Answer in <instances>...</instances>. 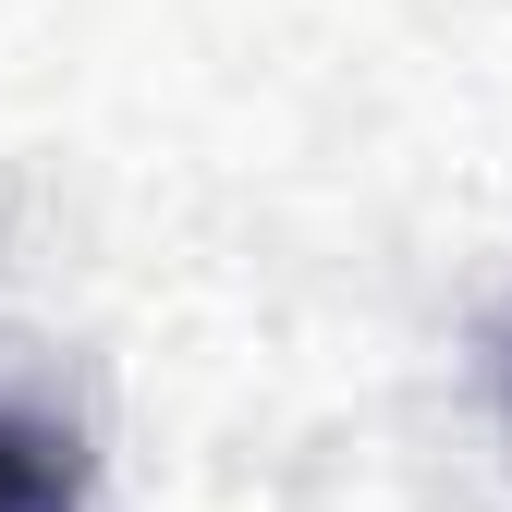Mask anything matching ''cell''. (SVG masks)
<instances>
[{"label":"cell","instance_id":"cell-1","mask_svg":"<svg viewBox=\"0 0 512 512\" xmlns=\"http://www.w3.org/2000/svg\"><path fill=\"white\" fill-rule=\"evenodd\" d=\"M37 488H49V476L13 452V439H0V512H37Z\"/></svg>","mask_w":512,"mask_h":512}]
</instances>
